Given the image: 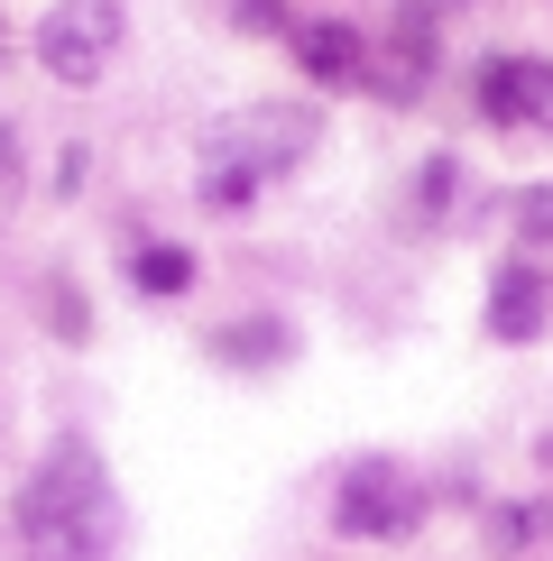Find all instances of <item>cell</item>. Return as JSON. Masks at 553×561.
Here are the masks:
<instances>
[{
	"mask_svg": "<svg viewBox=\"0 0 553 561\" xmlns=\"http://www.w3.org/2000/svg\"><path fill=\"white\" fill-rule=\"evenodd\" d=\"M19 543H29V561H111L121 497H111L92 442H56L37 460V479L19 488Z\"/></svg>",
	"mask_w": 553,
	"mask_h": 561,
	"instance_id": "obj_1",
	"label": "cell"
},
{
	"mask_svg": "<svg viewBox=\"0 0 553 561\" xmlns=\"http://www.w3.org/2000/svg\"><path fill=\"white\" fill-rule=\"evenodd\" d=\"M305 148H314V111L305 102L230 111V121L203 138V203H213V213H249V203L268 194V175H286Z\"/></svg>",
	"mask_w": 553,
	"mask_h": 561,
	"instance_id": "obj_2",
	"label": "cell"
},
{
	"mask_svg": "<svg viewBox=\"0 0 553 561\" xmlns=\"http://www.w3.org/2000/svg\"><path fill=\"white\" fill-rule=\"evenodd\" d=\"M425 525V488H415L397 460H360V470H341L332 488V534H351V543H397V534Z\"/></svg>",
	"mask_w": 553,
	"mask_h": 561,
	"instance_id": "obj_3",
	"label": "cell"
},
{
	"mask_svg": "<svg viewBox=\"0 0 553 561\" xmlns=\"http://www.w3.org/2000/svg\"><path fill=\"white\" fill-rule=\"evenodd\" d=\"M37 56L56 83H102V65L121 56V0H65V10H46Z\"/></svg>",
	"mask_w": 553,
	"mask_h": 561,
	"instance_id": "obj_4",
	"label": "cell"
},
{
	"mask_svg": "<svg viewBox=\"0 0 553 561\" xmlns=\"http://www.w3.org/2000/svg\"><path fill=\"white\" fill-rule=\"evenodd\" d=\"M479 111L507 129H553V65L544 56H489L479 65Z\"/></svg>",
	"mask_w": 553,
	"mask_h": 561,
	"instance_id": "obj_5",
	"label": "cell"
},
{
	"mask_svg": "<svg viewBox=\"0 0 553 561\" xmlns=\"http://www.w3.org/2000/svg\"><path fill=\"white\" fill-rule=\"evenodd\" d=\"M295 65H305L314 83L351 92V83H369V37L341 28V19H305V28H295Z\"/></svg>",
	"mask_w": 553,
	"mask_h": 561,
	"instance_id": "obj_6",
	"label": "cell"
},
{
	"mask_svg": "<svg viewBox=\"0 0 553 561\" xmlns=\"http://www.w3.org/2000/svg\"><path fill=\"white\" fill-rule=\"evenodd\" d=\"M544 304H553V295H544L535 267H498V276H489V332H498V341H535V332H544Z\"/></svg>",
	"mask_w": 553,
	"mask_h": 561,
	"instance_id": "obj_7",
	"label": "cell"
},
{
	"mask_svg": "<svg viewBox=\"0 0 553 561\" xmlns=\"http://www.w3.org/2000/svg\"><path fill=\"white\" fill-rule=\"evenodd\" d=\"M129 286H138V295H184V286H194V249L148 240V249L129 259Z\"/></svg>",
	"mask_w": 553,
	"mask_h": 561,
	"instance_id": "obj_8",
	"label": "cell"
},
{
	"mask_svg": "<svg viewBox=\"0 0 553 561\" xmlns=\"http://www.w3.org/2000/svg\"><path fill=\"white\" fill-rule=\"evenodd\" d=\"M213 350H222L230 368H276V359H286V322H230Z\"/></svg>",
	"mask_w": 553,
	"mask_h": 561,
	"instance_id": "obj_9",
	"label": "cell"
},
{
	"mask_svg": "<svg viewBox=\"0 0 553 561\" xmlns=\"http://www.w3.org/2000/svg\"><path fill=\"white\" fill-rule=\"evenodd\" d=\"M535 534H544V497H517V506H498V516H489V543L498 552H526Z\"/></svg>",
	"mask_w": 553,
	"mask_h": 561,
	"instance_id": "obj_10",
	"label": "cell"
},
{
	"mask_svg": "<svg viewBox=\"0 0 553 561\" xmlns=\"http://www.w3.org/2000/svg\"><path fill=\"white\" fill-rule=\"evenodd\" d=\"M517 230L526 240H553V184H535V194L517 203Z\"/></svg>",
	"mask_w": 553,
	"mask_h": 561,
	"instance_id": "obj_11",
	"label": "cell"
},
{
	"mask_svg": "<svg viewBox=\"0 0 553 561\" xmlns=\"http://www.w3.org/2000/svg\"><path fill=\"white\" fill-rule=\"evenodd\" d=\"M240 10V28H276V0H230Z\"/></svg>",
	"mask_w": 553,
	"mask_h": 561,
	"instance_id": "obj_12",
	"label": "cell"
},
{
	"mask_svg": "<svg viewBox=\"0 0 553 561\" xmlns=\"http://www.w3.org/2000/svg\"><path fill=\"white\" fill-rule=\"evenodd\" d=\"M10 184H19V148H10V129H0V203H10Z\"/></svg>",
	"mask_w": 553,
	"mask_h": 561,
	"instance_id": "obj_13",
	"label": "cell"
}]
</instances>
